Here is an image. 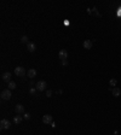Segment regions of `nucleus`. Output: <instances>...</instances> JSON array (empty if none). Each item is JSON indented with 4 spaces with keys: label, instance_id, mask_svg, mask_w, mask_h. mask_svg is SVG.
Listing matches in <instances>:
<instances>
[{
    "label": "nucleus",
    "instance_id": "dca6fc26",
    "mask_svg": "<svg viewBox=\"0 0 121 135\" xmlns=\"http://www.w3.org/2000/svg\"><path fill=\"white\" fill-rule=\"evenodd\" d=\"M116 83H118V81H116L115 78H110V81H109V85H110L111 87H115V86H116Z\"/></svg>",
    "mask_w": 121,
    "mask_h": 135
},
{
    "label": "nucleus",
    "instance_id": "6e6552de",
    "mask_svg": "<svg viewBox=\"0 0 121 135\" xmlns=\"http://www.w3.org/2000/svg\"><path fill=\"white\" fill-rule=\"evenodd\" d=\"M2 81L4 82H11V73L10 71H7V73H5L4 75H2Z\"/></svg>",
    "mask_w": 121,
    "mask_h": 135
},
{
    "label": "nucleus",
    "instance_id": "a211bd4d",
    "mask_svg": "<svg viewBox=\"0 0 121 135\" xmlns=\"http://www.w3.org/2000/svg\"><path fill=\"white\" fill-rule=\"evenodd\" d=\"M29 93L31 94V95H35V94H36V88H30Z\"/></svg>",
    "mask_w": 121,
    "mask_h": 135
},
{
    "label": "nucleus",
    "instance_id": "2eb2a0df",
    "mask_svg": "<svg viewBox=\"0 0 121 135\" xmlns=\"http://www.w3.org/2000/svg\"><path fill=\"white\" fill-rule=\"evenodd\" d=\"M21 42H22V44H28V36H27V35H23V36L21 37Z\"/></svg>",
    "mask_w": 121,
    "mask_h": 135
},
{
    "label": "nucleus",
    "instance_id": "1a4fd4ad",
    "mask_svg": "<svg viewBox=\"0 0 121 135\" xmlns=\"http://www.w3.org/2000/svg\"><path fill=\"white\" fill-rule=\"evenodd\" d=\"M15 110H16V112H17V115L18 113H24V106L22 105V104H17Z\"/></svg>",
    "mask_w": 121,
    "mask_h": 135
},
{
    "label": "nucleus",
    "instance_id": "6ab92c4d",
    "mask_svg": "<svg viewBox=\"0 0 121 135\" xmlns=\"http://www.w3.org/2000/svg\"><path fill=\"white\" fill-rule=\"evenodd\" d=\"M51 95H52V90L47 89V90H46V97H47V98H50Z\"/></svg>",
    "mask_w": 121,
    "mask_h": 135
},
{
    "label": "nucleus",
    "instance_id": "f3484780",
    "mask_svg": "<svg viewBox=\"0 0 121 135\" xmlns=\"http://www.w3.org/2000/svg\"><path fill=\"white\" fill-rule=\"evenodd\" d=\"M23 118H24V120H30V115L29 113H28V112H24V113H23Z\"/></svg>",
    "mask_w": 121,
    "mask_h": 135
},
{
    "label": "nucleus",
    "instance_id": "4468645a",
    "mask_svg": "<svg viewBox=\"0 0 121 135\" xmlns=\"http://www.w3.org/2000/svg\"><path fill=\"white\" fill-rule=\"evenodd\" d=\"M7 87H9V89H16L17 87H16V83L14 82V81H11V82H9V85H7Z\"/></svg>",
    "mask_w": 121,
    "mask_h": 135
},
{
    "label": "nucleus",
    "instance_id": "f257e3e1",
    "mask_svg": "<svg viewBox=\"0 0 121 135\" xmlns=\"http://www.w3.org/2000/svg\"><path fill=\"white\" fill-rule=\"evenodd\" d=\"M12 98V93H11V89H4L1 92V99L2 100H10Z\"/></svg>",
    "mask_w": 121,
    "mask_h": 135
},
{
    "label": "nucleus",
    "instance_id": "9b49d317",
    "mask_svg": "<svg viewBox=\"0 0 121 135\" xmlns=\"http://www.w3.org/2000/svg\"><path fill=\"white\" fill-rule=\"evenodd\" d=\"M27 76H28L29 78L36 77V70H35V69H29V70L27 71Z\"/></svg>",
    "mask_w": 121,
    "mask_h": 135
},
{
    "label": "nucleus",
    "instance_id": "f8f14e48",
    "mask_svg": "<svg viewBox=\"0 0 121 135\" xmlns=\"http://www.w3.org/2000/svg\"><path fill=\"white\" fill-rule=\"evenodd\" d=\"M111 93H113V95L114 97H120L121 95V89L120 88H118V87H114V88H111Z\"/></svg>",
    "mask_w": 121,
    "mask_h": 135
},
{
    "label": "nucleus",
    "instance_id": "f03ea898",
    "mask_svg": "<svg viewBox=\"0 0 121 135\" xmlns=\"http://www.w3.org/2000/svg\"><path fill=\"white\" fill-rule=\"evenodd\" d=\"M46 87H47L46 81H38L36 85H35V88H36V90H39V92H44V90H46Z\"/></svg>",
    "mask_w": 121,
    "mask_h": 135
},
{
    "label": "nucleus",
    "instance_id": "0eeeda50",
    "mask_svg": "<svg viewBox=\"0 0 121 135\" xmlns=\"http://www.w3.org/2000/svg\"><path fill=\"white\" fill-rule=\"evenodd\" d=\"M92 45H93V42H92L91 40H85V41L82 42V46H84L85 49H91V48H92Z\"/></svg>",
    "mask_w": 121,
    "mask_h": 135
},
{
    "label": "nucleus",
    "instance_id": "ddd939ff",
    "mask_svg": "<svg viewBox=\"0 0 121 135\" xmlns=\"http://www.w3.org/2000/svg\"><path fill=\"white\" fill-rule=\"evenodd\" d=\"M22 120H23V117H22V116H18V115L14 117V122H15L16 124H19V123L22 122Z\"/></svg>",
    "mask_w": 121,
    "mask_h": 135
},
{
    "label": "nucleus",
    "instance_id": "20e7f679",
    "mask_svg": "<svg viewBox=\"0 0 121 135\" xmlns=\"http://www.w3.org/2000/svg\"><path fill=\"white\" fill-rule=\"evenodd\" d=\"M10 127H11V122L9 120L0 121V128H1L2 130H7V129H10Z\"/></svg>",
    "mask_w": 121,
    "mask_h": 135
},
{
    "label": "nucleus",
    "instance_id": "9d476101",
    "mask_svg": "<svg viewBox=\"0 0 121 135\" xmlns=\"http://www.w3.org/2000/svg\"><path fill=\"white\" fill-rule=\"evenodd\" d=\"M27 49H28L29 52H35L36 45H35L34 42H28V44H27Z\"/></svg>",
    "mask_w": 121,
    "mask_h": 135
},
{
    "label": "nucleus",
    "instance_id": "aec40b11",
    "mask_svg": "<svg viewBox=\"0 0 121 135\" xmlns=\"http://www.w3.org/2000/svg\"><path fill=\"white\" fill-rule=\"evenodd\" d=\"M62 65H64V66H67V65H68V60H67V59L62 60Z\"/></svg>",
    "mask_w": 121,
    "mask_h": 135
},
{
    "label": "nucleus",
    "instance_id": "423d86ee",
    "mask_svg": "<svg viewBox=\"0 0 121 135\" xmlns=\"http://www.w3.org/2000/svg\"><path fill=\"white\" fill-rule=\"evenodd\" d=\"M58 58L60 60H64L68 58V52H67V49H60V52H58Z\"/></svg>",
    "mask_w": 121,
    "mask_h": 135
},
{
    "label": "nucleus",
    "instance_id": "39448f33",
    "mask_svg": "<svg viewBox=\"0 0 121 135\" xmlns=\"http://www.w3.org/2000/svg\"><path fill=\"white\" fill-rule=\"evenodd\" d=\"M52 122H53V118H52L51 115L46 113V115L43 116V123H44V124H51Z\"/></svg>",
    "mask_w": 121,
    "mask_h": 135
},
{
    "label": "nucleus",
    "instance_id": "7ed1b4c3",
    "mask_svg": "<svg viewBox=\"0 0 121 135\" xmlns=\"http://www.w3.org/2000/svg\"><path fill=\"white\" fill-rule=\"evenodd\" d=\"M15 74L18 76V77H23V76H26L27 71H26V69H24L23 66H16L15 68Z\"/></svg>",
    "mask_w": 121,
    "mask_h": 135
}]
</instances>
